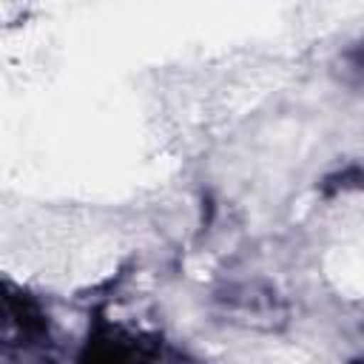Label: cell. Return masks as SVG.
<instances>
[{
  "mask_svg": "<svg viewBox=\"0 0 364 364\" xmlns=\"http://www.w3.org/2000/svg\"><path fill=\"white\" fill-rule=\"evenodd\" d=\"M80 364H154V347L114 324H97Z\"/></svg>",
  "mask_w": 364,
  "mask_h": 364,
  "instance_id": "1",
  "label": "cell"
}]
</instances>
